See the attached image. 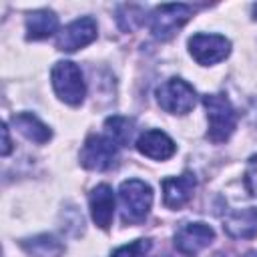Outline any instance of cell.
I'll list each match as a JSON object with an SVG mask.
<instances>
[{"label":"cell","instance_id":"cell-1","mask_svg":"<svg viewBox=\"0 0 257 257\" xmlns=\"http://www.w3.org/2000/svg\"><path fill=\"white\" fill-rule=\"evenodd\" d=\"M203 106L207 110L209 120L207 139L211 143H225L237 126V112L231 100L225 94H205Z\"/></svg>","mask_w":257,"mask_h":257},{"label":"cell","instance_id":"cell-2","mask_svg":"<svg viewBox=\"0 0 257 257\" xmlns=\"http://www.w3.org/2000/svg\"><path fill=\"white\" fill-rule=\"evenodd\" d=\"M120 199V217L122 223L137 225L145 221L153 205V189L141 179H128L118 189Z\"/></svg>","mask_w":257,"mask_h":257},{"label":"cell","instance_id":"cell-3","mask_svg":"<svg viewBox=\"0 0 257 257\" xmlns=\"http://www.w3.org/2000/svg\"><path fill=\"white\" fill-rule=\"evenodd\" d=\"M50 78H52V88L62 102L70 106H78L84 100L86 84H84L82 70L78 68V64L70 60H58L52 66Z\"/></svg>","mask_w":257,"mask_h":257},{"label":"cell","instance_id":"cell-4","mask_svg":"<svg viewBox=\"0 0 257 257\" xmlns=\"http://www.w3.org/2000/svg\"><path fill=\"white\" fill-rule=\"evenodd\" d=\"M118 145L106 135H90L80 149V165L88 171H108L116 165Z\"/></svg>","mask_w":257,"mask_h":257},{"label":"cell","instance_id":"cell-5","mask_svg":"<svg viewBox=\"0 0 257 257\" xmlns=\"http://www.w3.org/2000/svg\"><path fill=\"white\" fill-rule=\"evenodd\" d=\"M157 102L171 114H187L197 102V92L187 80L169 78L157 88Z\"/></svg>","mask_w":257,"mask_h":257},{"label":"cell","instance_id":"cell-6","mask_svg":"<svg viewBox=\"0 0 257 257\" xmlns=\"http://www.w3.org/2000/svg\"><path fill=\"white\" fill-rule=\"evenodd\" d=\"M193 16V8L189 4H163L157 6L151 14V32L157 40H169L181 30L189 18Z\"/></svg>","mask_w":257,"mask_h":257},{"label":"cell","instance_id":"cell-7","mask_svg":"<svg viewBox=\"0 0 257 257\" xmlns=\"http://www.w3.org/2000/svg\"><path fill=\"white\" fill-rule=\"evenodd\" d=\"M189 52L199 64L209 66V64H217L229 56L231 42L221 34L199 32L189 38Z\"/></svg>","mask_w":257,"mask_h":257},{"label":"cell","instance_id":"cell-8","mask_svg":"<svg viewBox=\"0 0 257 257\" xmlns=\"http://www.w3.org/2000/svg\"><path fill=\"white\" fill-rule=\"evenodd\" d=\"M215 231L207 223H183L175 233V247L187 257H195L201 249L209 247Z\"/></svg>","mask_w":257,"mask_h":257},{"label":"cell","instance_id":"cell-9","mask_svg":"<svg viewBox=\"0 0 257 257\" xmlns=\"http://www.w3.org/2000/svg\"><path fill=\"white\" fill-rule=\"evenodd\" d=\"M96 38V22L90 16H82L64 26L56 36V48L62 52H74Z\"/></svg>","mask_w":257,"mask_h":257},{"label":"cell","instance_id":"cell-10","mask_svg":"<svg viewBox=\"0 0 257 257\" xmlns=\"http://www.w3.org/2000/svg\"><path fill=\"white\" fill-rule=\"evenodd\" d=\"M163 187V203L169 209H181L193 197L197 187V179L193 173H183L179 177H169L161 183Z\"/></svg>","mask_w":257,"mask_h":257},{"label":"cell","instance_id":"cell-11","mask_svg":"<svg viewBox=\"0 0 257 257\" xmlns=\"http://www.w3.org/2000/svg\"><path fill=\"white\" fill-rule=\"evenodd\" d=\"M137 151L149 159H157V161H165L169 157L175 155L177 151V145L175 141L163 133V131H157V128H151V131H145L139 139H137Z\"/></svg>","mask_w":257,"mask_h":257},{"label":"cell","instance_id":"cell-12","mask_svg":"<svg viewBox=\"0 0 257 257\" xmlns=\"http://www.w3.org/2000/svg\"><path fill=\"white\" fill-rule=\"evenodd\" d=\"M88 205H90L92 221L100 229H108L110 223H112V215H114V193H112V189L104 183L96 185L88 195Z\"/></svg>","mask_w":257,"mask_h":257},{"label":"cell","instance_id":"cell-13","mask_svg":"<svg viewBox=\"0 0 257 257\" xmlns=\"http://www.w3.org/2000/svg\"><path fill=\"white\" fill-rule=\"evenodd\" d=\"M223 229L235 239H249L257 233V211L237 209L223 217Z\"/></svg>","mask_w":257,"mask_h":257},{"label":"cell","instance_id":"cell-14","mask_svg":"<svg viewBox=\"0 0 257 257\" xmlns=\"http://www.w3.org/2000/svg\"><path fill=\"white\" fill-rule=\"evenodd\" d=\"M58 30V16L52 10H34L26 16V38L42 40Z\"/></svg>","mask_w":257,"mask_h":257},{"label":"cell","instance_id":"cell-15","mask_svg":"<svg viewBox=\"0 0 257 257\" xmlns=\"http://www.w3.org/2000/svg\"><path fill=\"white\" fill-rule=\"evenodd\" d=\"M12 124L16 126V131L26 137L28 141L32 143H38V145H44L50 141L52 137V131L32 112H18L12 116Z\"/></svg>","mask_w":257,"mask_h":257},{"label":"cell","instance_id":"cell-16","mask_svg":"<svg viewBox=\"0 0 257 257\" xmlns=\"http://www.w3.org/2000/svg\"><path fill=\"white\" fill-rule=\"evenodd\" d=\"M106 137H110L118 147H124L131 143V137L135 133V122L126 116H110L104 122Z\"/></svg>","mask_w":257,"mask_h":257},{"label":"cell","instance_id":"cell-17","mask_svg":"<svg viewBox=\"0 0 257 257\" xmlns=\"http://www.w3.org/2000/svg\"><path fill=\"white\" fill-rule=\"evenodd\" d=\"M22 247L34 257H58L64 249L52 235H40L30 241H24Z\"/></svg>","mask_w":257,"mask_h":257},{"label":"cell","instance_id":"cell-18","mask_svg":"<svg viewBox=\"0 0 257 257\" xmlns=\"http://www.w3.org/2000/svg\"><path fill=\"white\" fill-rule=\"evenodd\" d=\"M149 249H151V241L149 239H137V241L126 243V245L118 247L116 251H112L110 257H143Z\"/></svg>","mask_w":257,"mask_h":257},{"label":"cell","instance_id":"cell-19","mask_svg":"<svg viewBox=\"0 0 257 257\" xmlns=\"http://www.w3.org/2000/svg\"><path fill=\"white\" fill-rule=\"evenodd\" d=\"M245 185H247V191L257 199V155L249 159V165L245 171Z\"/></svg>","mask_w":257,"mask_h":257},{"label":"cell","instance_id":"cell-20","mask_svg":"<svg viewBox=\"0 0 257 257\" xmlns=\"http://www.w3.org/2000/svg\"><path fill=\"white\" fill-rule=\"evenodd\" d=\"M2 139H4V145H2V155L6 157V155L10 153V149H12V145H10V137H8V124H6V122L2 124Z\"/></svg>","mask_w":257,"mask_h":257},{"label":"cell","instance_id":"cell-21","mask_svg":"<svg viewBox=\"0 0 257 257\" xmlns=\"http://www.w3.org/2000/svg\"><path fill=\"white\" fill-rule=\"evenodd\" d=\"M245 257H257V251H249Z\"/></svg>","mask_w":257,"mask_h":257},{"label":"cell","instance_id":"cell-22","mask_svg":"<svg viewBox=\"0 0 257 257\" xmlns=\"http://www.w3.org/2000/svg\"><path fill=\"white\" fill-rule=\"evenodd\" d=\"M253 16H255V18H257V4H255V6H253Z\"/></svg>","mask_w":257,"mask_h":257}]
</instances>
